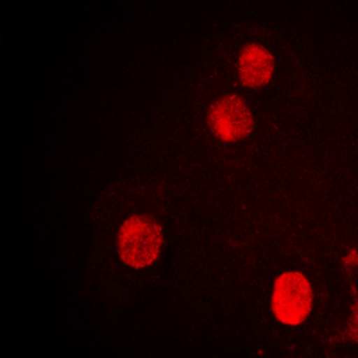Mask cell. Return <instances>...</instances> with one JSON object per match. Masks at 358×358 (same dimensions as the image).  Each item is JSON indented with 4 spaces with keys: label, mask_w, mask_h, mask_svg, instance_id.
<instances>
[{
    "label": "cell",
    "mask_w": 358,
    "mask_h": 358,
    "mask_svg": "<svg viewBox=\"0 0 358 358\" xmlns=\"http://www.w3.org/2000/svg\"><path fill=\"white\" fill-rule=\"evenodd\" d=\"M162 251V228L147 215H133L118 233V252L127 265L145 268L156 262Z\"/></svg>",
    "instance_id": "1"
},
{
    "label": "cell",
    "mask_w": 358,
    "mask_h": 358,
    "mask_svg": "<svg viewBox=\"0 0 358 358\" xmlns=\"http://www.w3.org/2000/svg\"><path fill=\"white\" fill-rule=\"evenodd\" d=\"M313 294L305 274L289 271L276 278L273 289V313L278 322L299 326L312 310Z\"/></svg>",
    "instance_id": "2"
},
{
    "label": "cell",
    "mask_w": 358,
    "mask_h": 358,
    "mask_svg": "<svg viewBox=\"0 0 358 358\" xmlns=\"http://www.w3.org/2000/svg\"><path fill=\"white\" fill-rule=\"evenodd\" d=\"M208 120L222 142H236L251 134L255 120L249 106L238 95H224L210 108Z\"/></svg>",
    "instance_id": "3"
},
{
    "label": "cell",
    "mask_w": 358,
    "mask_h": 358,
    "mask_svg": "<svg viewBox=\"0 0 358 358\" xmlns=\"http://www.w3.org/2000/svg\"><path fill=\"white\" fill-rule=\"evenodd\" d=\"M241 83L245 88H260L273 79L274 59L273 54L264 45H245L238 59Z\"/></svg>",
    "instance_id": "4"
}]
</instances>
